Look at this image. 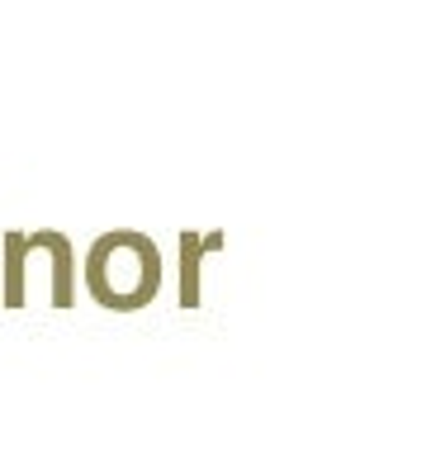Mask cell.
I'll return each mask as SVG.
<instances>
[{
  "instance_id": "6da1fadb",
  "label": "cell",
  "mask_w": 431,
  "mask_h": 455,
  "mask_svg": "<svg viewBox=\"0 0 431 455\" xmlns=\"http://www.w3.org/2000/svg\"><path fill=\"white\" fill-rule=\"evenodd\" d=\"M128 251V233H114V237H100L95 251H91V290L105 299L109 308H138L142 299L156 290V247L148 237L138 242L133 261H124Z\"/></svg>"
}]
</instances>
